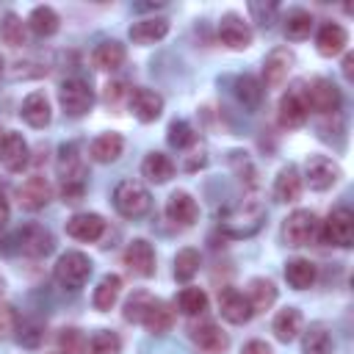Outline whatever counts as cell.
<instances>
[{"label":"cell","instance_id":"obj_8","mask_svg":"<svg viewBox=\"0 0 354 354\" xmlns=\"http://www.w3.org/2000/svg\"><path fill=\"white\" fill-rule=\"evenodd\" d=\"M301 94L307 108H313L315 113H337L340 108V88L326 77H315Z\"/></svg>","mask_w":354,"mask_h":354},{"label":"cell","instance_id":"obj_5","mask_svg":"<svg viewBox=\"0 0 354 354\" xmlns=\"http://www.w3.org/2000/svg\"><path fill=\"white\" fill-rule=\"evenodd\" d=\"M58 102H61V111L72 119H80L91 111L94 105V91L91 86L83 80V77H66L58 88Z\"/></svg>","mask_w":354,"mask_h":354},{"label":"cell","instance_id":"obj_18","mask_svg":"<svg viewBox=\"0 0 354 354\" xmlns=\"http://www.w3.org/2000/svg\"><path fill=\"white\" fill-rule=\"evenodd\" d=\"M218 310H221V318H227L230 324H246L254 315L249 299L235 288H224L218 293Z\"/></svg>","mask_w":354,"mask_h":354},{"label":"cell","instance_id":"obj_22","mask_svg":"<svg viewBox=\"0 0 354 354\" xmlns=\"http://www.w3.org/2000/svg\"><path fill=\"white\" fill-rule=\"evenodd\" d=\"M346 44H348V33H346L343 25H337V22L321 25V30H318V36H315V47H318V53H321L324 58H332V55L343 53Z\"/></svg>","mask_w":354,"mask_h":354},{"label":"cell","instance_id":"obj_44","mask_svg":"<svg viewBox=\"0 0 354 354\" xmlns=\"http://www.w3.org/2000/svg\"><path fill=\"white\" fill-rule=\"evenodd\" d=\"M50 72V66H47V61H41V58H25V61H14V66L8 69V75L14 77V80H28V77H41V75H47Z\"/></svg>","mask_w":354,"mask_h":354},{"label":"cell","instance_id":"obj_35","mask_svg":"<svg viewBox=\"0 0 354 354\" xmlns=\"http://www.w3.org/2000/svg\"><path fill=\"white\" fill-rule=\"evenodd\" d=\"M58 25H61V19H58V14H55V8H50V6H36L33 11H30V17H28V28L36 33V36H53L55 30H58Z\"/></svg>","mask_w":354,"mask_h":354},{"label":"cell","instance_id":"obj_34","mask_svg":"<svg viewBox=\"0 0 354 354\" xmlns=\"http://www.w3.org/2000/svg\"><path fill=\"white\" fill-rule=\"evenodd\" d=\"M332 337L324 324H310V329L301 335V354H332Z\"/></svg>","mask_w":354,"mask_h":354},{"label":"cell","instance_id":"obj_16","mask_svg":"<svg viewBox=\"0 0 354 354\" xmlns=\"http://www.w3.org/2000/svg\"><path fill=\"white\" fill-rule=\"evenodd\" d=\"M105 232V218L100 213H75L72 218H66V235L75 241H100Z\"/></svg>","mask_w":354,"mask_h":354},{"label":"cell","instance_id":"obj_52","mask_svg":"<svg viewBox=\"0 0 354 354\" xmlns=\"http://www.w3.org/2000/svg\"><path fill=\"white\" fill-rule=\"evenodd\" d=\"M8 216H11V207H8V202H6V196L0 194V230L8 224Z\"/></svg>","mask_w":354,"mask_h":354},{"label":"cell","instance_id":"obj_27","mask_svg":"<svg viewBox=\"0 0 354 354\" xmlns=\"http://www.w3.org/2000/svg\"><path fill=\"white\" fill-rule=\"evenodd\" d=\"M299 196H301V177H299L296 166L279 169L277 180H274V199L277 202H296Z\"/></svg>","mask_w":354,"mask_h":354},{"label":"cell","instance_id":"obj_6","mask_svg":"<svg viewBox=\"0 0 354 354\" xmlns=\"http://www.w3.org/2000/svg\"><path fill=\"white\" fill-rule=\"evenodd\" d=\"M318 235V218L313 210H293L282 224V238L288 246H307Z\"/></svg>","mask_w":354,"mask_h":354},{"label":"cell","instance_id":"obj_42","mask_svg":"<svg viewBox=\"0 0 354 354\" xmlns=\"http://www.w3.org/2000/svg\"><path fill=\"white\" fill-rule=\"evenodd\" d=\"M166 141H169L174 149H188V147L196 144V133H194V127H191L185 119H174V122L169 124V130H166Z\"/></svg>","mask_w":354,"mask_h":354},{"label":"cell","instance_id":"obj_47","mask_svg":"<svg viewBox=\"0 0 354 354\" xmlns=\"http://www.w3.org/2000/svg\"><path fill=\"white\" fill-rule=\"evenodd\" d=\"M58 346L64 351H69V354H80L83 351V337H80L77 329H64L61 337H58Z\"/></svg>","mask_w":354,"mask_h":354},{"label":"cell","instance_id":"obj_50","mask_svg":"<svg viewBox=\"0 0 354 354\" xmlns=\"http://www.w3.org/2000/svg\"><path fill=\"white\" fill-rule=\"evenodd\" d=\"M205 163H207L205 147H199V149H191V155L185 158V171H196V169H202Z\"/></svg>","mask_w":354,"mask_h":354},{"label":"cell","instance_id":"obj_11","mask_svg":"<svg viewBox=\"0 0 354 354\" xmlns=\"http://www.w3.org/2000/svg\"><path fill=\"white\" fill-rule=\"evenodd\" d=\"M30 160V149H28V141L19 136V133H11L6 130L0 136V166L6 171H22Z\"/></svg>","mask_w":354,"mask_h":354},{"label":"cell","instance_id":"obj_9","mask_svg":"<svg viewBox=\"0 0 354 354\" xmlns=\"http://www.w3.org/2000/svg\"><path fill=\"white\" fill-rule=\"evenodd\" d=\"M340 166L326 155H310L304 163V177L313 191H326L340 180Z\"/></svg>","mask_w":354,"mask_h":354},{"label":"cell","instance_id":"obj_55","mask_svg":"<svg viewBox=\"0 0 354 354\" xmlns=\"http://www.w3.org/2000/svg\"><path fill=\"white\" fill-rule=\"evenodd\" d=\"M3 72H6V61H3V55H0V77H3Z\"/></svg>","mask_w":354,"mask_h":354},{"label":"cell","instance_id":"obj_13","mask_svg":"<svg viewBox=\"0 0 354 354\" xmlns=\"http://www.w3.org/2000/svg\"><path fill=\"white\" fill-rule=\"evenodd\" d=\"M124 266L130 274L136 277H152L155 274V252H152V243L144 241V238H136L127 243L124 249Z\"/></svg>","mask_w":354,"mask_h":354},{"label":"cell","instance_id":"obj_38","mask_svg":"<svg viewBox=\"0 0 354 354\" xmlns=\"http://www.w3.org/2000/svg\"><path fill=\"white\" fill-rule=\"evenodd\" d=\"M0 39H3V44H8V47H22V44L28 41L25 22H22L14 11H8V14L3 17V22H0Z\"/></svg>","mask_w":354,"mask_h":354},{"label":"cell","instance_id":"obj_17","mask_svg":"<svg viewBox=\"0 0 354 354\" xmlns=\"http://www.w3.org/2000/svg\"><path fill=\"white\" fill-rule=\"evenodd\" d=\"M218 39L230 50H246L252 44V28L238 14H224L218 22Z\"/></svg>","mask_w":354,"mask_h":354},{"label":"cell","instance_id":"obj_12","mask_svg":"<svg viewBox=\"0 0 354 354\" xmlns=\"http://www.w3.org/2000/svg\"><path fill=\"white\" fill-rule=\"evenodd\" d=\"M293 64H296L293 50H288V47H274V50L268 53L266 64H263V83H266L268 88H279V86L288 80Z\"/></svg>","mask_w":354,"mask_h":354},{"label":"cell","instance_id":"obj_29","mask_svg":"<svg viewBox=\"0 0 354 354\" xmlns=\"http://www.w3.org/2000/svg\"><path fill=\"white\" fill-rule=\"evenodd\" d=\"M301 313L296 310V307H285V310H279L277 315H274V335H277V340H282V343H290V340H296L299 337V332H301Z\"/></svg>","mask_w":354,"mask_h":354},{"label":"cell","instance_id":"obj_54","mask_svg":"<svg viewBox=\"0 0 354 354\" xmlns=\"http://www.w3.org/2000/svg\"><path fill=\"white\" fill-rule=\"evenodd\" d=\"M3 293H6V279H3V274H0V299H3Z\"/></svg>","mask_w":354,"mask_h":354},{"label":"cell","instance_id":"obj_39","mask_svg":"<svg viewBox=\"0 0 354 354\" xmlns=\"http://www.w3.org/2000/svg\"><path fill=\"white\" fill-rule=\"evenodd\" d=\"M235 97L246 108H257L260 100H263V83L252 75H241V77H235Z\"/></svg>","mask_w":354,"mask_h":354},{"label":"cell","instance_id":"obj_53","mask_svg":"<svg viewBox=\"0 0 354 354\" xmlns=\"http://www.w3.org/2000/svg\"><path fill=\"white\" fill-rule=\"evenodd\" d=\"M351 64H354V55H346V58H343V72H346V77H351Z\"/></svg>","mask_w":354,"mask_h":354},{"label":"cell","instance_id":"obj_1","mask_svg":"<svg viewBox=\"0 0 354 354\" xmlns=\"http://www.w3.org/2000/svg\"><path fill=\"white\" fill-rule=\"evenodd\" d=\"M55 171L61 177V199L69 202V205L80 202L83 194H86V163H83V155H80L77 144H64L58 149Z\"/></svg>","mask_w":354,"mask_h":354},{"label":"cell","instance_id":"obj_3","mask_svg":"<svg viewBox=\"0 0 354 354\" xmlns=\"http://www.w3.org/2000/svg\"><path fill=\"white\" fill-rule=\"evenodd\" d=\"M113 207L124 218H141L152 207V196L138 180H122L113 191Z\"/></svg>","mask_w":354,"mask_h":354},{"label":"cell","instance_id":"obj_25","mask_svg":"<svg viewBox=\"0 0 354 354\" xmlns=\"http://www.w3.org/2000/svg\"><path fill=\"white\" fill-rule=\"evenodd\" d=\"M122 149H124V138L111 130V133H102V136H97V138L91 141L88 155H91V160H97V163H113V160L122 155Z\"/></svg>","mask_w":354,"mask_h":354},{"label":"cell","instance_id":"obj_14","mask_svg":"<svg viewBox=\"0 0 354 354\" xmlns=\"http://www.w3.org/2000/svg\"><path fill=\"white\" fill-rule=\"evenodd\" d=\"M307 113H310V108H307L301 91L293 88V91H288V94L279 100L277 119H279V124H282L285 130H296V127H301V124L307 122Z\"/></svg>","mask_w":354,"mask_h":354},{"label":"cell","instance_id":"obj_23","mask_svg":"<svg viewBox=\"0 0 354 354\" xmlns=\"http://www.w3.org/2000/svg\"><path fill=\"white\" fill-rule=\"evenodd\" d=\"M22 119H25L30 127H36V130H41V127L50 124L53 111H50V100H47L44 91H30V94L25 97V102H22Z\"/></svg>","mask_w":354,"mask_h":354},{"label":"cell","instance_id":"obj_49","mask_svg":"<svg viewBox=\"0 0 354 354\" xmlns=\"http://www.w3.org/2000/svg\"><path fill=\"white\" fill-rule=\"evenodd\" d=\"M41 335H44V332H41L36 324H28V326H22L19 343H25V346H30V348H33V346H39V343H41Z\"/></svg>","mask_w":354,"mask_h":354},{"label":"cell","instance_id":"obj_19","mask_svg":"<svg viewBox=\"0 0 354 354\" xmlns=\"http://www.w3.org/2000/svg\"><path fill=\"white\" fill-rule=\"evenodd\" d=\"M130 111L136 113L138 122L149 124L163 113V97L152 88H133L130 91Z\"/></svg>","mask_w":354,"mask_h":354},{"label":"cell","instance_id":"obj_26","mask_svg":"<svg viewBox=\"0 0 354 354\" xmlns=\"http://www.w3.org/2000/svg\"><path fill=\"white\" fill-rule=\"evenodd\" d=\"M315 274H318V271H315V263L307 260V257H293V260L285 263V279H288V285L296 288V290L313 288Z\"/></svg>","mask_w":354,"mask_h":354},{"label":"cell","instance_id":"obj_36","mask_svg":"<svg viewBox=\"0 0 354 354\" xmlns=\"http://www.w3.org/2000/svg\"><path fill=\"white\" fill-rule=\"evenodd\" d=\"M119 351H122L119 335L111 332V329H100L88 340H83V351L80 354H119Z\"/></svg>","mask_w":354,"mask_h":354},{"label":"cell","instance_id":"obj_28","mask_svg":"<svg viewBox=\"0 0 354 354\" xmlns=\"http://www.w3.org/2000/svg\"><path fill=\"white\" fill-rule=\"evenodd\" d=\"M124 44L122 41H102V44H97V50L91 53V61H94V66L97 69H102V72H113V69H119L122 64H124Z\"/></svg>","mask_w":354,"mask_h":354},{"label":"cell","instance_id":"obj_43","mask_svg":"<svg viewBox=\"0 0 354 354\" xmlns=\"http://www.w3.org/2000/svg\"><path fill=\"white\" fill-rule=\"evenodd\" d=\"M152 293H147V290H136L127 301H124V321H133V324H141L144 321V315H147V310H149V304H152Z\"/></svg>","mask_w":354,"mask_h":354},{"label":"cell","instance_id":"obj_24","mask_svg":"<svg viewBox=\"0 0 354 354\" xmlns=\"http://www.w3.org/2000/svg\"><path fill=\"white\" fill-rule=\"evenodd\" d=\"M127 33H130L133 44H155V41H160L169 33V19H163V17H147V19L133 22Z\"/></svg>","mask_w":354,"mask_h":354},{"label":"cell","instance_id":"obj_7","mask_svg":"<svg viewBox=\"0 0 354 354\" xmlns=\"http://www.w3.org/2000/svg\"><path fill=\"white\" fill-rule=\"evenodd\" d=\"M11 241H17V252H22L25 257H44L55 246L50 230H44L41 224H25L22 230L14 232Z\"/></svg>","mask_w":354,"mask_h":354},{"label":"cell","instance_id":"obj_20","mask_svg":"<svg viewBox=\"0 0 354 354\" xmlns=\"http://www.w3.org/2000/svg\"><path fill=\"white\" fill-rule=\"evenodd\" d=\"M199 216V207L194 202V196L188 191H174L169 199H166V218L177 227H191Z\"/></svg>","mask_w":354,"mask_h":354},{"label":"cell","instance_id":"obj_15","mask_svg":"<svg viewBox=\"0 0 354 354\" xmlns=\"http://www.w3.org/2000/svg\"><path fill=\"white\" fill-rule=\"evenodd\" d=\"M17 199H19V207H25V210H41L53 199V185L44 177L33 174L17 188Z\"/></svg>","mask_w":354,"mask_h":354},{"label":"cell","instance_id":"obj_40","mask_svg":"<svg viewBox=\"0 0 354 354\" xmlns=\"http://www.w3.org/2000/svg\"><path fill=\"white\" fill-rule=\"evenodd\" d=\"M177 307L183 315H202L207 310V293L202 288H183L177 293Z\"/></svg>","mask_w":354,"mask_h":354},{"label":"cell","instance_id":"obj_10","mask_svg":"<svg viewBox=\"0 0 354 354\" xmlns=\"http://www.w3.org/2000/svg\"><path fill=\"white\" fill-rule=\"evenodd\" d=\"M324 241L340 249H348L354 243V213L348 207H335L329 213V218L324 221Z\"/></svg>","mask_w":354,"mask_h":354},{"label":"cell","instance_id":"obj_31","mask_svg":"<svg viewBox=\"0 0 354 354\" xmlns=\"http://www.w3.org/2000/svg\"><path fill=\"white\" fill-rule=\"evenodd\" d=\"M119 293H122V277H119V274H105V277L100 279V285L94 288L91 301H94V307H97L100 313H108V310L116 304Z\"/></svg>","mask_w":354,"mask_h":354},{"label":"cell","instance_id":"obj_46","mask_svg":"<svg viewBox=\"0 0 354 354\" xmlns=\"http://www.w3.org/2000/svg\"><path fill=\"white\" fill-rule=\"evenodd\" d=\"M19 326V315L11 304H0V337H11V332H17Z\"/></svg>","mask_w":354,"mask_h":354},{"label":"cell","instance_id":"obj_41","mask_svg":"<svg viewBox=\"0 0 354 354\" xmlns=\"http://www.w3.org/2000/svg\"><path fill=\"white\" fill-rule=\"evenodd\" d=\"M199 266H202V260H199V252L196 249H180L177 257H174V277L180 282H188V279L196 277Z\"/></svg>","mask_w":354,"mask_h":354},{"label":"cell","instance_id":"obj_48","mask_svg":"<svg viewBox=\"0 0 354 354\" xmlns=\"http://www.w3.org/2000/svg\"><path fill=\"white\" fill-rule=\"evenodd\" d=\"M127 94V86L122 83V80H113V83H108L105 86V91H102V100L108 102V105H116L122 97Z\"/></svg>","mask_w":354,"mask_h":354},{"label":"cell","instance_id":"obj_4","mask_svg":"<svg viewBox=\"0 0 354 354\" xmlns=\"http://www.w3.org/2000/svg\"><path fill=\"white\" fill-rule=\"evenodd\" d=\"M53 277L61 288L77 290L86 285V279L91 277V260L83 252H64L58 257V263L53 266Z\"/></svg>","mask_w":354,"mask_h":354},{"label":"cell","instance_id":"obj_37","mask_svg":"<svg viewBox=\"0 0 354 354\" xmlns=\"http://www.w3.org/2000/svg\"><path fill=\"white\" fill-rule=\"evenodd\" d=\"M313 30V14L304 11V8H290L285 14V36L293 39V41H301L307 39Z\"/></svg>","mask_w":354,"mask_h":354},{"label":"cell","instance_id":"obj_21","mask_svg":"<svg viewBox=\"0 0 354 354\" xmlns=\"http://www.w3.org/2000/svg\"><path fill=\"white\" fill-rule=\"evenodd\" d=\"M194 346L199 354H224L230 348V335L218 324H202L194 329Z\"/></svg>","mask_w":354,"mask_h":354},{"label":"cell","instance_id":"obj_51","mask_svg":"<svg viewBox=\"0 0 354 354\" xmlns=\"http://www.w3.org/2000/svg\"><path fill=\"white\" fill-rule=\"evenodd\" d=\"M241 354H274V351H271V346H268L266 340H249V343L241 348Z\"/></svg>","mask_w":354,"mask_h":354},{"label":"cell","instance_id":"obj_2","mask_svg":"<svg viewBox=\"0 0 354 354\" xmlns=\"http://www.w3.org/2000/svg\"><path fill=\"white\" fill-rule=\"evenodd\" d=\"M266 221V207L257 199H241L218 213V227L230 238H249Z\"/></svg>","mask_w":354,"mask_h":354},{"label":"cell","instance_id":"obj_32","mask_svg":"<svg viewBox=\"0 0 354 354\" xmlns=\"http://www.w3.org/2000/svg\"><path fill=\"white\" fill-rule=\"evenodd\" d=\"M141 324H144L152 335H163V332L171 329L174 313H171V307H169L163 299H152V304H149V310H147V315H144Z\"/></svg>","mask_w":354,"mask_h":354},{"label":"cell","instance_id":"obj_33","mask_svg":"<svg viewBox=\"0 0 354 354\" xmlns=\"http://www.w3.org/2000/svg\"><path fill=\"white\" fill-rule=\"evenodd\" d=\"M246 299H249V304H252L254 313L268 310V307L277 301V288H274L271 279L254 277V279H249V293H246Z\"/></svg>","mask_w":354,"mask_h":354},{"label":"cell","instance_id":"obj_45","mask_svg":"<svg viewBox=\"0 0 354 354\" xmlns=\"http://www.w3.org/2000/svg\"><path fill=\"white\" fill-rule=\"evenodd\" d=\"M249 14L254 17V22H257L260 28H271V25L277 22V6H274V3H268V6H263V3H249Z\"/></svg>","mask_w":354,"mask_h":354},{"label":"cell","instance_id":"obj_30","mask_svg":"<svg viewBox=\"0 0 354 354\" xmlns=\"http://www.w3.org/2000/svg\"><path fill=\"white\" fill-rule=\"evenodd\" d=\"M141 174L149 180V183H166L174 177V160L163 152H149L141 163Z\"/></svg>","mask_w":354,"mask_h":354}]
</instances>
